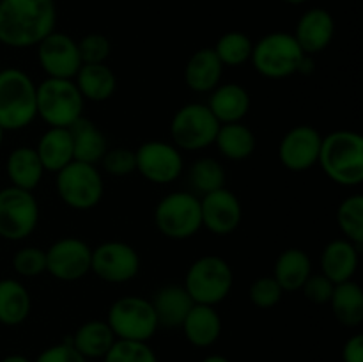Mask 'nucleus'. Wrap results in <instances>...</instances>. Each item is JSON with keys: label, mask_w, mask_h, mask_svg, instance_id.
<instances>
[{"label": "nucleus", "mask_w": 363, "mask_h": 362, "mask_svg": "<svg viewBox=\"0 0 363 362\" xmlns=\"http://www.w3.org/2000/svg\"><path fill=\"white\" fill-rule=\"evenodd\" d=\"M55 0H0V45L32 48L55 31Z\"/></svg>", "instance_id": "1"}, {"label": "nucleus", "mask_w": 363, "mask_h": 362, "mask_svg": "<svg viewBox=\"0 0 363 362\" xmlns=\"http://www.w3.org/2000/svg\"><path fill=\"white\" fill-rule=\"evenodd\" d=\"M318 163L333 183L358 187L363 181V137L353 130L325 135Z\"/></svg>", "instance_id": "2"}, {"label": "nucleus", "mask_w": 363, "mask_h": 362, "mask_svg": "<svg viewBox=\"0 0 363 362\" xmlns=\"http://www.w3.org/2000/svg\"><path fill=\"white\" fill-rule=\"evenodd\" d=\"M35 89L30 77L18 67L0 70V128L18 131L38 117Z\"/></svg>", "instance_id": "3"}, {"label": "nucleus", "mask_w": 363, "mask_h": 362, "mask_svg": "<svg viewBox=\"0 0 363 362\" xmlns=\"http://www.w3.org/2000/svg\"><path fill=\"white\" fill-rule=\"evenodd\" d=\"M234 273L229 263L220 256H202L190 265L184 275V290L194 304L216 307L229 297Z\"/></svg>", "instance_id": "4"}, {"label": "nucleus", "mask_w": 363, "mask_h": 362, "mask_svg": "<svg viewBox=\"0 0 363 362\" xmlns=\"http://www.w3.org/2000/svg\"><path fill=\"white\" fill-rule=\"evenodd\" d=\"M35 105L48 128H69L84 116L85 99L74 80L46 77L35 89Z\"/></svg>", "instance_id": "5"}, {"label": "nucleus", "mask_w": 363, "mask_h": 362, "mask_svg": "<svg viewBox=\"0 0 363 362\" xmlns=\"http://www.w3.org/2000/svg\"><path fill=\"white\" fill-rule=\"evenodd\" d=\"M301 52L293 34L289 32H269L262 35L252 48V64L261 77L269 80H282L298 73Z\"/></svg>", "instance_id": "6"}, {"label": "nucleus", "mask_w": 363, "mask_h": 362, "mask_svg": "<svg viewBox=\"0 0 363 362\" xmlns=\"http://www.w3.org/2000/svg\"><path fill=\"white\" fill-rule=\"evenodd\" d=\"M155 224L169 240H188L202 229L201 197L194 192H172L155 208Z\"/></svg>", "instance_id": "7"}, {"label": "nucleus", "mask_w": 363, "mask_h": 362, "mask_svg": "<svg viewBox=\"0 0 363 362\" xmlns=\"http://www.w3.org/2000/svg\"><path fill=\"white\" fill-rule=\"evenodd\" d=\"M55 188L64 204L80 212L98 206L105 192L103 176L98 167L77 160L57 172Z\"/></svg>", "instance_id": "8"}, {"label": "nucleus", "mask_w": 363, "mask_h": 362, "mask_svg": "<svg viewBox=\"0 0 363 362\" xmlns=\"http://www.w3.org/2000/svg\"><path fill=\"white\" fill-rule=\"evenodd\" d=\"M105 322L112 329L116 339L142 341V343H149V339H152L156 330L160 329L151 300L137 295L123 297L113 302Z\"/></svg>", "instance_id": "9"}, {"label": "nucleus", "mask_w": 363, "mask_h": 362, "mask_svg": "<svg viewBox=\"0 0 363 362\" xmlns=\"http://www.w3.org/2000/svg\"><path fill=\"white\" fill-rule=\"evenodd\" d=\"M220 123L206 103L183 105L170 121V138L179 151H201L215 144Z\"/></svg>", "instance_id": "10"}, {"label": "nucleus", "mask_w": 363, "mask_h": 362, "mask_svg": "<svg viewBox=\"0 0 363 362\" xmlns=\"http://www.w3.org/2000/svg\"><path fill=\"white\" fill-rule=\"evenodd\" d=\"M39 224V204L32 192L16 187L0 190V238L20 241L30 236Z\"/></svg>", "instance_id": "11"}, {"label": "nucleus", "mask_w": 363, "mask_h": 362, "mask_svg": "<svg viewBox=\"0 0 363 362\" xmlns=\"http://www.w3.org/2000/svg\"><path fill=\"white\" fill-rule=\"evenodd\" d=\"M138 270H140V256L130 243L110 240L92 248L91 272L103 283H130L137 277Z\"/></svg>", "instance_id": "12"}, {"label": "nucleus", "mask_w": 363, "mask_h": 362, "mask_svg": "<svg viewBox=\"0 0 363 362\" xmlns=\"http://www.w3.org/2000/svg\"><path fill=\"white\" fill-rule=\"evenodd\" d=\"M46 272L62 283H74L91 272L92 248L77 236H66L53 241L45 251Z\"/></svg>", "instance_id": "13"}, {"label": "nucleus", "mask_w": 363, "mask_h": 362, "mask_svg": "<svg viewBox=\"0 0 363 362\" xmlns=\"http://www.w3.org/2000/svg\"><path fill=\"white\" fill-rule=\"evenodd\" d=\"M137 172L155 185L174 183L183 172V155L170 142L147 141L135 151Z\"/></svg>", "instance_id": "14"}, {"label": "nucleus", "mask_w": 363, "mask_h": 362, "mask_svg": "<svg viewBox=\"0 0 363 362\" xmlns=\"http://www.w3.org/2000/svg\"><path fill=\"white\" fill-rule=\"evenodd\" d=\"M39 66L48 78L73 80L82 67L78 43L64 32L53 31L38 46Z\"/></svg>", "instance_id": "15"}, {"label": "nucleus", "mask_w": 363, "mask_h": 362, "mask_svg": "<svg viewBox=\"0 0 363 362\" xmlns=\"http://www.w3.org/2000/svg\"><path fill=\"white\" fill-rule=\"evenodd\" d=\"M323 135L311 124L291 128L279 144L280 163L291 172H305L319 160Z\"/></svg>", "instance_id": "16"}, {"label": "nucleus", "mask_w": 363, "mask_h": 362, "mask_svg": "<svg viewBox=\"0 0 363 362\" xmlns=\"http://www.w3.org/2000/svg\"><path fill=\"white\" fill-rule=\"evenodd\" d=\"M201 215L202 227L216 236H227L240 227L243 219V208L229 188L222 187L215 192L202 195L201 197Z\"/></svg>", "instance_id": "17"}, {"label": "nucleus", "mask_w": 363, "mask_h": 362, "mask_svg": "<svg viewBox=\"0 0 363 362\" xmlns=\"http://www.w3.org/2000/svg\"><path fill=\"white\" fill-rule=\"evenodd\" d=\"M294 39L305 55L321 53L332 45L335 38V20L332 13L323 7H312L300 16L294 31Z\"/></svg>", "instance_id": "18"}, {"label": "nucleus", "mask_w": 363, "mask_h": 362, "mask_svg": "<svg viewBox=\"0 0 363 362\" xmlns=\"http://www.w3.org/2000/svg\"><path fill=\"white\" fill-rule=\"evenodd\" d=\"M151 304L160 329L169 330L181 329L184 318L194 307V300L184 290V286H179V284H165L156 290Z\"/></svg>", "instance_id": "19"}, {"label": "nucleus", "mask_w": 363, "mask_h": 362, "mask_svg": "<svg viewBox=\"0 0 363 362\" xmlns=\"http://www.w3.org/2000/svg\"><path fill=\"white\" fill-rule=\"evenodd\" d=\"M250 94L240 84H218L209 92L206 105L220 124L241 123L250 110Z\"/></svg>", "instance_id": "20"}, {"label": "nucleus", "mask_w": 363, "mask_h": 362, "mask_svg": "<svg viewBox=\"0 0 363 362\" xmlns=\"http://www.w3.org/2000/svg\"><path fill=\"white\" fill-rule=\"evenodd\" d=\"M358 251L354 243L346 238H337L326 243L321 252V273L328 277L333 284L351 280L358 268Z\"/></svg>", "instance_id": "21"}, {"label": "nucleus", "mask_w": 363, "mask_h": 362, "mask_svg": "<svg viewBox=\"0 0 363 362\" xmlns=\"http://www.w3.org/2000/svg\"><path fill=\"white\" fill-rule=\"evenodd\" d=\"M223 75V64L213 48H201L188 59L184 66V84L190 91L206 94L220 84Z\"/></svg>", "instance_id": "22"}, {"label": "nucleus", "mask_w": 363, "mask_h": 362, "mask_svg": "<svg viewBox=\"0 0 363 362\" xmlns=\"http://www.w3.org/2000/svg\"><path fill=\"white\" fill-rule=\"evenodd\" d=\"M188 343L195 348H209L222 334V318L211 305L194 304L181 325Z\"/></svg>", "instance_id": "23"}, {"label": "nucleus", "mask_w": 363, "mask_h": 362, "mask_svg": "<svg viewBox=\"0 0 363 362\" xmlns=\"http://www.w3.org/2000/svg\"><path fill=\"white\" fill-rule=\"evenodd\" d=\"M67 130L73 142V158L77 162L91 163V165L101 162L103 155L108 151V141L105 133L96 126V123L82 116Z\"/></svg>", "instance_id": "24"}, {"label": "nucleus", "mask_w": 363, "mask_h": 362, "mask_svg": "<svg viewBox=\"0 0 363 362\" xmlns=\"http://www.w3.org/2000/svg\"><path fill=\"white\" fill-rule=\"evenodd\" d=\"M85 102L103 103L116 94L117 77L108 64H82L73 78Z\"/></svg>", "instance_id": "25"}, {"label": "nucleus", "mask_w": 363, "mask_h": 362, "mask_svg": "<svg viewBox=\"0 0 363 362\" xmlns=\"http://www.w3.org/2000/svg\"><path fill=\"white\" fill-rule=\"evenodd\" d=\"M6 172L13 187L32 192L41 183L45 169L34 148L20 146V148H14L7 156Z\"/></svg>", "instance_id": "26"}, {"label": "nucleus", "mask_w": 363, "mask_h": 362, "mask_svg": "<svg viewBox=\"0 0 363 362\" xmlns=\"http://www.w3.org/2000/svg\"><path fill=\"white\" fill-rule=\"evenodd\" d=\"M45 172H59L73 162V142L67 128H48L35 146Z\"/></svg>", "instance_id": "27"}, {"label": "nucleus", "mask_w": 363, "mask_h": 362, "mask_svg": "<svg viewBox=\"0 0 363 362\" xmlns=\"http://www.w3.org/2000/svg\"><path fill=\"white\" fill-rule=\"evenodd\" d=\"M312 273V261L303 248L291 247L280 252L273 266V279L279 283L284 293L300 291Z\"/></svg>", "instance_id": "28"}, {"label": "nucleus", "mask_w": 363, "mask_h": 362, "mask_svg": "<svg viewBox=\"0 0 363 362\" xmlns=\"http://www.w3.org/2000/svg\"><path fill=\"white\" fill-rule=\"evenodd\" d=\"M69 343L77 348L80 355H84L87 361L91 358H103L112 344L116 343V336H113L112 329L108 323L103 319H89V322L82 323L74 334L71 336Z\"/></svg>", "instance_id": "29"}, {"label": "nucleus", "mask_w": 363, "mask_h": 362, "mask_svg": "<svg viewBox=\"0 0 363 362\" xmlns=\"http://www.w3.org/2000/svg\"><path fill=\"white\" fill-rule=\"evenodd\" d=\"M330 307L337 322L350 329H357L363 322V290L353 279L335 284Z\"/></svg>", "instance_id": "30"}, {"label": "nucleus", "mask_w": 363, "mask_h": 362, "mask_svg": "<svg viewBox=\"0 0 363 362\" xmlns=\"http://www.w3.org/2000/svg\"><path fill=\"white\" fill-rule=\"evenodd\" d=\"M32 309L30 293L16 279H0V323L18 327L28 318Z\"/></svg>", "instance_id": "31"}, {"label": "nucleus", "mask_w": 363, "mask_h": 362, "mask_svg": "<svg viewBox=\"0 0 363 362\" xmlns=\"http://www.w3.org/2000/svg\"><path fill=\"white\" fill-rule=\"evenodd\" d=\"M215 146L222 156L233 162H243L250 158L255 151V135L247 124L229 123L220 124Z\"/></svg>", "instance_id": "32"}, {"label": "nucleus", "mask_w": 363, "mask_h": 362, "mask_svg": "<svg viewBox=\"0 0 363 362\" xmlns=\"http://www.w3.org/2000/svg\"><path fill=\"white\" fill-rule=\"evenodd\" d=\"M252 48H254L252 39L240 31L225 32L223 35H220L216 45L213 46L223 67H236L247 64L252 57Z\"/></svg>", "instance_id": "33"}, {"label": "nucleus", "mask_w": 363, "mask_h": 362, "mask_svg": "<svg viewBox=\"0 0 363 362\" xmlns=\"http://www.w3.org/2000/svg\"><path fill=\"white\" fill-rule=\"evenodd\" d=\"M188 181L197 194L206 195L225 187V169L215 158H199L188 170Z\"/></svg>", "instance_id": "34"}, {"label": "nucleus", "mask_w": 363, "mask_h": 362, "mask_svg": "<svg viewBox=\"0 0 363 362\" xmlns=\"http://www.w3.org/2000/svg\"><path fill=\"white\" fill-rule=\"evenodd\" d=\"M337 224L344 238L362 247L363 243V195L354 194L344 199L337 208Z\"/></svg>", "instance_id": "35"}, {"label": "nucleus", "mask_w": 363, "mask_h": 362, "mask_svg": "<svg viewBox=\"0 0 363 362\" xmlns=\"http://www.w3.org/2000/svg\"><path fill=\"white\" fill-rule=\"evenodd\" d=\"M103 362H158V357L149 343L116 339Z\"/></svg>", "instance_id": "36"}, {"label": "nucleus", "mask_w": 363, "mask_h": 362, "mask_svg": "<svg viewBox=\"0 0 363 362\" xmlns=\"http://www.w3.org/2000/svg\"><path fill=\"white\" fill-rule=\"evenodd\" d=\"M284 290L279 286L273 275H262L257 277L254 283L250 284L248 290V297L250 302L259 309H272L282 300Z\"/></svg>", "instance_id": "37"}, {"label": "nucleus", "mask_w": 363, "mask_h": 362, "mask_svg": "<svg viewBox=\"0 0 363 362\" xmlns=\"http://www.w3.org/2000/svg\"><path fill=\"white\" fill-rule=\"evenodd\" d=\"M78 43V52H80L82 64H103L110 57L112 52V43L105 34L91 32L85 34Z\"/></svg>", "instance_id": "38"}, {"label": "nucleus", "mask_w": 363, "mask_h": 362, "mask_svg": "<svg viewBox=\"0 0 363 362\" xmlns=\"http://www.w3.org/2000/svg\"><path fill=\"white\" fill-rule=\"evenodd\" d=\"M13 268L20 277H38L46 272V254L39 247H21L13 256Z\"/></svg>", "instance_id": "39"}, {"label": "nucleus", "mask_w": 363, "mask_h": 362, "mask_svg": "<svg viewBox=\"0 0 363 362\" xmlns=\"http://www.w3.org/2000/svg\"><path fill=\"white\" fill-rule=\"evenodd\" d=\"M101 167L110 176L124 177L130 176L137 170V162H135V151L130 148H108V151L103 155Z\"/></svg>", "instance_id": "40"}, {"label": "nucleus", "mask_w": 363, "mask_h": 362, "mask_svg": "<svg viewBox=\"0 0 363 362\" xmlns=\"http://www.w3.org/2000/svg\"><path fill=\"white\" fill-rule=\"evenodd\" d=\"M333 287H335V284H333L328 277H325L323 273H311V277L305 280V284L301 286L300 291H303L305 298L311 300L312 304L323 305L330 302Z\"/></svg>", "instance_id": "41"}, {"label": "nucleus", "mask_w": 363, "mask_h": 362, "mask_svg": "<svg viewBox=\"0 0 363 362\" xmlns=\"http://www.w3.org/2000/svg\"><path fill=\"white\" fill-rule=\"evenodd\" d=\"M34 362H89L84 355L77 351V348L67 341V343L53 344V346L45 348L38 355Z\"/></svg>", "instance_id": "42"}, {"label": "nucleus", "mask_w": 363, "mask_h": 362, "mask_svg": "<svg viewBox=\"0 0 363 362\" xmlns=\"http://www.w3.org/2000/svg\"><path fill=\"white\" fill-rule=\"evenodd\" d=\"M342 362H363V336L354 334L344 343Z\"/></svg>", "instance_id": "43"}, {"label": "nucleus", "mask_w": 363, "mask_h": 362, "mask_svg": "<svg viewBox=\"0 0 363 362\" xmlns=\"http://www.w3.org/2000/svg\"><path fill=\"white\" fill-rule=\"evenodd\" d=\"M315 70V62H314V57L312 55H303L301 59L300 66H298V73L300 75H312Z\"/></svg>", "instance_id": "44"}, {"label": "nucleus", "mask_w": 363, "mask_h": 362, "mask_svg": "<svg viewBox=\"0 0 363 362\" xmlns=\"http://www.w3.org/2000/svg\"><path fill=\"white\" fill-rule=\"evenodd\" d=\"M0 362H34V361H30V358L25 357V355L11 353V355H6V357H4Z\"/></svg>", "instance_id": "45"}, {"label": "nucleus", "mask_w": 363, "mask_h": 362, "mask_svg": "<svg viewBox=\"0 0 363 362\" xmlns=\"http://www.w3.org/2000/svg\"><path fill=\"white\" fill-rule=\"evenodd\" d=\"M201 362H230V361L227 357H223V355L215 353V355H208V357L202 358Z\"/></svg>", "instance_id": "46"}, {"label": "nucleus", "mask_w": 363, "mask_h": 362, "mask_svg": "<svg viewBox=\"0 0 363 362\" xmlns=\"http://www.w3.org/2000/svg\"><path fill=\"white\" fill-rule=\"evenodd\" d=\"M284 2L291 4V6H301V4H305L307 0H284Z\"/></svg>", "instance_id": "47"}, {"label": "nucleus", "mask_w": 363, "mask_h": 362, "mask_svg": "<svg viewBox=\"0 0 363 362\" xmlns=\"http://www.w3.org/2000/svg\"><path fill=\"white\" fill-rule=\"evenodd\" d=\"M4 133H6V131H4L2 128H0V148H2V142H4Z\"/></svg>", "instance_id": "48"}, {"label": "nucleus", "mask_w": 363, "mask_h": 362, "mask_svg": "<svg viewBox=\"0 0 363 362\" xmlns=\"http://www.w3.org/2000/svg\"><path fill=\"white\" fill-rule=\"evenodd\" d=\"M0 70H2V67H0Z\"/></svg>", "instance_id": "49"}]
</instances>
